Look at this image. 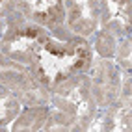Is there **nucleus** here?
I'll use <instances>...</instances> for the list:
<instances>
[{"instance_id":"f257e3e1","label":"nucleus","mask_w":132,"mask_h":132,"mask_svg":"<svg viewBox=\"0 0 132 132\" xmlns=\"http://www.w3.org/2000/svg\"><path fill=\"white\" fill-rule=\"evenodd\" d=\"M32 61L37 78L50 87L65 82L89 61V48L84 41H56L37 37L32 45Z\"/></svg>"},{"instance_id":"f03ea898","label":"nucleus","mask_w":132,"mask_h":132,"mask_svg":"<svg viewBox=\"0 0 132 132\" xmlns=\"http://www.w3.org/2000/svg\"><path fill=\"white\" fill-rule=\"evenodd\" d=\"M17 108H19V104H17L15 97L11 93L0 89V123L11 121L13 116L17 113Z\"/></svg>"}]
</instances>
